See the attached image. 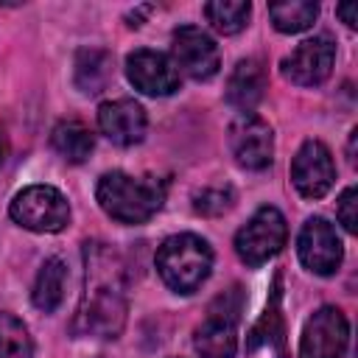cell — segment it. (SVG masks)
<instances>
[{
    "instance_id": "cell-10",
    "label": "cell",
    "mask_w": 358,
    "mask_h": 358,
    "mask_svg": "<svg viewBox=\"0 0 358 358\" xmlns=\"http://www.w3.org/2000/svg\"><path fill=\"white\" fill-rule=\"evenodd\" d=\"M336 62V45L327 34L310 36L299 42L285 59H282V76L296 87H319Z\"/></svg>"
},
{
    "instance_id": "cell-13",
    "label": "cell",
    "mask_w": 358,
    "mask_h": 358,
    "mask_svg": "<svg viewBox=\"0 0 358 358\" xmlns=\"http://www.w3.org/2000/svg\"><path fill=\"white\" fill-rule=\"evenodd\" d=\"M145 109L131 101V98H117V101H103L98 106V129L101 134L115 143V145H137L145 137Z\"/></svg>"
},
{
    "instance_id": "cell-15",
    "label": "cell",
    "mask_w": 358,
    "mask_h": 358,
    "mask_svg": "<svg viewBox=\"0 0 358 358\" xmlns=\"http://www.w3.org/2000/svg\"><path fill=\"white\" fill-rule=\"evenodd\" d=\"M266 67L260 59H241L227 81V101L241 109V112H252L266 92Z\"/></svg>"
},
{
    "instance_id": "cell-24",
    "label": "cell",
    "mask_w": 358,
    "mask_h": 358,
    "mask_svg": "<svg viewBox=\"0 0 358 358\" xmlns=\"http://www.w3.org/2000/svg\"><path fill=\"white\" fill-rule=\"evenodd\" d=\"M355 207H358V190H355V187H347V190L341 193L338 210H336V215H338V221H341V227H344L347 232H355V229H358Z\"/></svg>"
},
{
    "instance_id": "cell-18",
    "label": "cell",
    "mask_w": 358,
    "mask_h": 358,
    "mask_svg": "<svg viewBox=\"0 0 358 358\" xmlns=\"http://www.w3.org/2000/svg\"><path fill=\"white\" fill-rule=\"evenodd\" d=\"M50 143H53V148H56V154L62 159L76 162V165L84 162L92 154V148H95V137H92V131L81 120H62V123H56V129L50 134Z\"/></svg>"
},
{
    "instance_id": "cell-4",
    "label": "cell",
    "mask_w": 358,
    "mask_h": 358,
    "mask_svg": "<svg viewBox=\"0 0 358 358\" xmlns=\"http://www.w3.org/2000/svg\"><path fill=\"white\" fill-rule=\"evenodd\" d=\"M11 218L31 232H62L70 224V204L62 190L50 185L22 187L8 207Z\"/></svg>"
},
{
    "instance_id": "cell-7",
    "label": "cell",
    "mask_w": 358,
    "mask_h": 358,
    "mask_svg": "<svg viewBox=\"0 0 358 358\" xmlns=\"http://www.w3.org/2000/svg\"><path fill=\"white\" fill-rule=\"evenodd\" d=\"M229 151L246 171H263L274 159L271 126L255 112H241L229 126Z\"/></svg>"
},
{
    "instance_id": "cell-1",
    "label": "cell",
    "mask_w": 358,
    "mask_h": 358,
    "mask_svg": "<svg viewBox=\"0 0 358 358\" xmlns=\"http://www.w3.org/2000/svg\"><path fill=\"white\" fill-rule=\"evenodd\" d=\"M129 302H126V280L123 263L106 246L87 243V277L84 294L73 316L76 336H95V338H115L126 324Z\"/></svg>"
},
{
    "instance_id": "cell-22",
    "label": "cell",
    "mask_w": 358,
    "mask_h": 358,
    "mask_svg": "<svg viewBox=\"0 0 358 358\" xmlns=\"http://www.w3.org/2000/svg\"><path fill=\"white\" fill-rule=\"evenodd\" d=\"M277 299H280V294H274V299H271V305L266 308L263 319L255 324V330H252V338H249V350H255L260 341H266V344H271V341L282 344V316H280Z\"/></svg>"
},
{
    "instance_id": "cell-12",
    "label": "cell",
    "mask_w": 358,
    "mask_h": 358,
    "mask_svg": "<svg viewBox=\"0 0 358 358\" xmlns=\"http://www.w3.org/2000/svg\"><path fill=\"white\" fill-rule=\"evenodd\" d=\"M126 76L134 84V90H140L143 95H154V98L176 92L182 81V73L176 70L173 59L151 48H140L126 56Z\"/></svg>"
},
{
    "instance_id": "cell-14",
    "label": "cell",
    "mask_w": 358,
    "mask_h": 358,
    "mask_svg": "<svg viewBox=\"0 0 358 358\" xmlns=\"http://www.w3.org/2000/svg\"><path fill=\"white\" fill-rule=\"evenodd\" d=\"M193 347L201 358H232L238 350V319L207 310L204 322L196 327Z\"/></svg>"
},
{
    "instance_id": "cell-8",
    "label": "cell",
    "mask_w": 358,
    "mask_h": 358,
    "mask_svg": "<svg viewBox=\"0 0 358 358\" xmlns=\"http://www.w3.org/2000/svg\"><path fill=\"white\" fill-rule=\"evenodd\" d=\"M296 252H299L302 266L322 277L336 274L341 266V257H344L341 238H338L336 227L322 215H313L302 224L299 238H296Z\"/></svg>"
},
{
    "instance_id": "cell-5",
    "label": "cell",
    "mask_w": 358,
    "mask_h": 358,
    "mask_svg": "<svg viewBox=\"0 0 358 358\" xmlns=\"http://www.w3.org/2000/svg\"><path fill=\"white\" fill-rule=\"evenodd\" d=\"M288 241V224L282 218V213L271 204L260 207L235 235V252L238 257L257 268L263 266L266 260H271Z\"/></svg>"
},
{
    "instance_id": "cell-6",
    "label": "cell",
    "mask_w": 358,
    "mask_h": 358,
    "mask_svg": "<svg viewBox=\"0 0 358 358\" xmlns=\"http://www.w3.org/2000/svg\"><path fill=\"white\" fill-rule=\"evenodd\" d=\"M171 59L179 73L190 76L193 81H207L221 67L218 45L207 31L199 25H182L171 36Z\"/></svg>"
},
{
    "instance_id": "cell-19",
    "label": "cell",
    "mask_w": 358,
    "mask_h": 358,
    "mask_svg": "<svg viewBox=\"0 0 358 358\" xmlns=\"http://www.w3.org/2000/svg\"><path fill=\"white\" fill-rule=\"evenodd\" d=\"M268 17L271 25L280 34H299L305 28L313 25V20L319 17V6L310 0H285V3H271L268 6Z\"/></svg>"
},
{
    "instance_id": "cell-20",
    "label": "cell",
    "mask_w": 358,
    "mask_h": 358,
    "mask_svg": "<svg viewBox=\"0 0 358 358\" xmlns=\"http://www.w3.org/2000/svg\"><path fill=\"white\" fill-rule=\"evenodd\" d=\"M249 14H252V3H246V0H213L204 6L207 22L224 36L243 31L249 22Z\"/></svg>"
},
{
    "instance_id": "cell-26",
    "label": "cell",
    "mask_w": 358,
    "mask_h": 358,
    "mask_svg": "<svg viewBox=\"0 0 358 358\" xmlns=\"http://www.w3.org/2000/svg\"><path fill=\"white\" fill-rule=\"evenodd\" d=\"M3 157H6V134L0 129V162H3Z\"/></svg>"
},
{
    "instance_id": "cell-17",
    "label": "cell",
    "mask_w": 358,
    "mask_h": 358,
    "mask_svg": "<svg viewBox=\"0 0 358 358\" xmlns=\"http://www.w3.org/2000/svg\"><path fill=\"white\" fill-rule=\"evenodd\" d=\"M112 78V56L101 48H81L76 53V87L87 95L101 92Z\"/></svg>"
},
{
    "instance_id": "cell-11",
    "label": "cell",
    "mask_w": 358,
    "mask_h": 358,
    "mask_svg": "<svg viewBox=\"0 0 358 358\" xmlns=\"http://www.w3.org/2000/svg\"><path fill=\"white\" fill-rule=\"evenodd\" d=\"M291 182L299 196L322 199L336 182V162L324 143L305 140L291 159Z\"/></svg>"
},
{
    "instance_id": "cell-2",
    "label": "cell",
    "mask_w": 358,
    "mask_h": 358,
    "mask_svg": "<svg viewBox=\"0 0 358 358\" xmlns=\"http://www.w3.org/2000/svg\"><path fill=\"white\" fill-rule=\"evenodd\" d=\"M95 199L101 210L120 224H143L165 201V182L157 176H131L123 171H109L98 179Z\"/></svg>"
},
{
    "instance_id": "cell-3",
    "label": "cell",
    "mask_w": 358,
    "mask_h": 358,
    "mask_svg": "<svg viewBox=\"0 0 358 358\" xmlns=\"http://www.w3.org/2000/svg\"><path fill=\"white\" fill-rule=\"evenodd\" d=\"M157 271L176 294H193L213 271V249L193 232L171 235L157 249Z\"/></svg>"
},
{
    "instance_id": "cell-21",
    "label": "cell",
    "mask_w": 358,
    "mask_h": 358,
    "mask_svg": "<svg viewBox=\"0 0 358 358\" xmlns=\"http://www.w3.org/2000/svg\"><path fill=\"white\" fill-rule=\"evenodd\" d=\"M0 358H34V341L22 319L0 313Z\"/></svg>"
},
{
    "instance_id": "cell-16",
    "label": "cell",
    "mask_w": 358,
    "mask_h": 358,
    "mask_svg": "<svg viewBox=\"0 0 358 358\" xmlns=\"http://www.w3.org/2000/svg\"><path fill=\"white\" fill-rule=\"evenodd\" d=\"M64 282H67V266L62 257H48L34 280L31 299L39 310L53 313L64 299Z\"/></svg>"
},
{
    "instance_id": "cell-25",
    "label": "cell",
    "mask_w": 358,
    "mask_h": 358,
    "mask_svg": "<svg viewBox=\"0 0 358 358\" xmlns=\"http://www.w3.org/2000/svg\"><path fill=\"white\" fill-rule=\"evenodd\" d=\"M336 14H338L350 28H355V3H344V6H338Z\"/></svg>"
},
{
    "instance_id": "cell-9",
    "label": "cell",
    "mask_w": 358,
    "mask_h": 358,
    "mask_svg": "<svg viewBox=\"0 0 358 358\" xmlns=\"http://www.w3.org/2000/svg\"><path fill=\"white\" fill-rule=\"evenodd\" d=\"M347 316L336 305H324L305 322L299 338V358H341L347 350Z\"/></svg>"
},
{
    "instance_id": "cell-23",
    "label": "cell",
    "mask_w": 358,
    "mask_h": 358,
    "mask_svg": "<svg viewBox=\"0 0 358 358\" xmlns=\"http://www.w3.org/2000/svg\"><path fill=\"white\" fill-rule=\"evenodd\" d=\"M232 207V190L229 187H207L196 196V210L204 215H221Z\"/></svg>"
}]
</instances>
